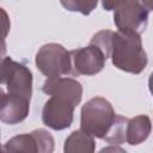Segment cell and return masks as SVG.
I'll return each instance as SVG.
<instances>
[{"label":"cell","mask_w":153,"mask_h":153,"mask_svg":"<svg viewBox=\"0 0 153 153\" xmlns=\"http://www.w3.org/2000/svg\"><path fill=\"white\" fill-rule=\"evenodd\" d=\"M43 93L50 96L42 109V122L53 130H63L71 127L74 109L82 98V86L73 78L60 76L47 79L42 85Z\"/></svg>","instance_id":"obj_1"},{"label":"cell","mask_w":153,"mask_h":153,"mask_svg":"<svg viewBox=\"0 0 153 153\" xmlns=\"http://www.w3.org/2000/svg\"><path fill=\"white\" fill-rule=\"evenodd\" d=\"M109 57L116 68L131 74L143 72L148 62L147 54L142 47L141 35L120 30L112 31Z\"/></svg>","instance_id":"obj_2"},{"label":"cell","mask_w":153,"mask_h":153,"mask_svg":"<svg viewBox=\"0 0 153 153\" xmlns=\"http://www.w3.org/2000/svg\"><path fill=\"white\" fill-rule=\"evenodd\" d=\"M116 115L117 114L108 99L99 96L93 97L81 108L80 129L92 135L94 139L103 140L112 127Z\"/></svg>","instance_id":"obj_3"},{"label":"cell","mask_w":153,"mask_h":153,"mask_svg":"<svg viewBox=\"0 0 153 153\" xmlns=\"http://www.w3.org/2000/svg\"><path fill=\"white\" fill-rule=\"evenodd\" d=\"M35 63L47 79L72 75L69 51L59 43L43 44L36 53Z\"/></svg>","instance_id":"obj_4"},{"label":"cell","mask_w":153,"mask_h":153,"mask_svg":"<svg viewBox=\"0 0 153 153\" xmlns=\"http://www.w3.org/2000/svg\"><path fill=\"white\" fill-rule=\"evenodd\" d=\"M0 85H6L8 93L31 99L32 73L25 65L4 56L0 59Z\"/></svg>","instance_id":"obj_5"},{"label":"cell","mask_w":153,"mask_h":153,"mask_svg":"<svg viewBox=\"0 0 153 153\" xmlns=\"http://www.w3.org/2000/svg\"><path fill=\"white\" fill-rule=\"evenodd\" d=\"M149 12L139 0H123L114 10V23L120 31L141 35L147 27Z\"/></svg>","instance_id":"obj_6"},{"label":"cell","mask_w":153,"mask_h":153,"mask_svg":"<svg viewBox=\"0 0 153 153\" xmlns=\"http://www.w3.org/2000/svg\"><path fill=\"white\" fill-rule=\"evenodd\" d=\"M54 137L48 130L35 129L31 133L13 136L0 148V152L51 153L54 151Z\"/></svg>","instance_id":"obj_7"},{"label":"cell","mask_w":153,"mask_h":153,"mask_svg":"<svg viewBox=\"0 0 153 153\" xmlns=\"http://www.w3.org/2000/svg\"><path fill=\"white\" fill-rule=\"evenodd\" d=\"M72 75H96L105 66L106 57L104 53L94 44L78 48L69 51Z\"/></svg>","instance_id":"obj_8"},{"label":"cell","mask_w":153,"mask_h":153,"mask_svg":"<svg viewBox=\"0 0 153 153\" xmlns=\"http://www.w3.org/2000/svg\"><path fill=\"white\" fill-rule=\"evenodd\" d=\"M30 100L23 96L5 93L0 100V121L10 126L23 122L29 115Z\"/></svg>","instance_id":"obj_9"},{"label":"cell","mask_w":153,"mask_h":153,"mask_svg":"<svg viewBox=\"0 0 153 153\" xmlns=\"http://www.w3.org/2000/svg\"><path fill=\"white\" fill-rule=\"evenodd\" d=\"M151 130L152 123L148 116L137 115L128 118L126 124V142L130 146H137L148 139Z\"/></svg>","instance_id":"obj_10"},{"label":"cell","mask_w":153,"mask_h":153,"mask_svg":"<svg viewBox=\"0 0 153 153\" xmlns=\"http://www.w3.org/2000/svg\"><path fill=\"white\" fill-rule=\"evenodd\" d=\"M96 151L94 137L86 131L78 129L69 134L65 141L63 152L65 153H92Z\"/></svg>","instance_id":"obj_11"},{"label":"cell","mask_w":153,"mask_h":153,"mask_svg":"<svg viewBox=\"0 0 153 153\" xmlns=\"http://www.w3.org/2000/svg\"><path fill=\"white\" fill-rule=\"evenodd\" d=\"M128 118L121 115H116V120L110 128L106 136L103 139L109 145H122L126 142V124Z\"/></svg>","instance_id":"obj_12"},{"label":"cell","mask_w":153,"mask_h":153,"mask_svg":"<svg viewBox=\"0 0 153 153\" xmlns=\"http://www.w3.org/2000/svg\"><path fill=\"white\" fill-rule=\"evenodd\" d=\"M99 0H60L61 5L71 12H79L82 16H88L96 10Z\"/></svg>","instance_id":"obj_13"},{"label":"cell","mask_w":153,"mask_h":153,"mask_svg":"<svg viewBox=\"0 0 153 153\" xmlns=\"http://www.w3.org/2000/svg\"><path fill=\"white\" fill-rule=\"evenodd\" d=\"M11 30V19L8 13L0 7V43L5 42L6 37L8 36Z\"/></svg>","instance_id":"obj_14"},{"label":"cell","mask_w":153,"mask_h":153,"mask_svg":"<svg viewBox=\"0 0 153 153\" xmlns=\"http://www.w3.org/2000/svg\"><path fill=\"white\" fill-rule=\"evenodd\" d=\"M100 1L105 11H114L123 0H100Z\"/></svg>","instance_id":"obj_15"},{"label":"cell","mask_w":153,"mask_h":153,"mask_svg":"<svg viewBox=\"0 0 153 153\" xmlns=\"http://www.w3.org/2000/svg\"><path fill=\"white\" fill-rule=\"evenodd\" d=\"M6 50H7V45H6V42H2L0 43V59L4 57L6 55Z\"/></svg>","instance_id":"obj_16"},{"label":"cell","mask_w":153,"mask_h":153,"mask_svg":"<svg viewBox=\"0 0 153 153\" xmlns=\"http://www.w3.org/2000/svg\"><path fill=\"white\" fill-rule=\"evenodd\" d=\"M148 11H152V0H139Z\"/></svg>","instance_id":"obj_17"},{"label":"cell","mask_w":153,"mask_h":153,"mask_svg":"<svg viewBox=\"0 0 153 153\" xmlns=\"http://www.w3.org/2000/svg\"><path fill=\"white\" fill-rule=\"evenodd\" d=\"M108 151H120V152H126V151H124V149H122V148L114 147V145H112V147H109V148H103L100 152H108Z\"/></svg>","instance_id":"obj_18"},{"label":"cell","mask_w":153,"mask_h":153,"mask_svg":"<svg viewBox=\"0 0 153 153\" xmlns=\"http://www.w3.org/2000/svg\"><path fill=\"white\" fill-rule=\"evenodd\" d=\"M5 93H6V92H5V91H4V88L0 86V100H1V98L5 96Z\"/></svg>","instance_id":"obj_19"},{"label":"cell","mask_w":153,"mask_h":153,"mask_svg":"<svg viewBox=\"0 0 153 153\" xmlns=\"http://www.w3.org/2000/svg\"><path fill=\"white\" fill-rule=\"evenodd\" d=\"M0 148H1V146H0Z\"/></svg>","instance_id":"obj_20"}]
</instances>
